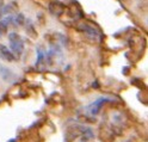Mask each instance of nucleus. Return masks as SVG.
<instances>
[{
  "mask_svg": "<svg viewBox=\"0 0 148 142\" xmlns=\"http://www.w3.org/2000/svg\"><path fill=\"white\" fill-rule=\"evenodd\" d=\"M0 58H1L3 60H5V61H7V62H13L16 60L14 55L12 54L10 48L6 47L5 44H3V43H0Z\"/></svg>",
  "mask_w": 148,
  "mask_h": 142,
  "instance_id": "obj_4",
  "label": "nucleus"
},
{
  "mask_svg": "<svg viewBox=\"0 0 148 142\" xmlns=\"http://www.w3.org/2000/svg\"><path fill=\"white\" fill-rule=\"evenodd\" d=\"M8 43H10V50L14 55L16 59H21L24 53V41L19 34L14 31L8 34Z\"/></svg>",
  "mask_w": 148,
  "mask_h": 142,
  "instance_id": "obj_1",
  "label": "nucleus"
},
{
  "mask_svg": "<svg viewBox=\"0 0 148 142\" xmlns=\"http://www.w3.org/2000/svg\"><path fill=\"white\" fill-rule=\"evenodd\" d=\"M7 29H8V25L5 23V21L3 19H0V36H4L7 34Z\"/></svg>",
  "mask_w": 148,
  "mask_h": 142,
  "instance_id": "obj_9",
  "label": "nucleus"
},
{
  "mask_svg": "<svg viewBox=\"0 0 148 142\" xmlns=\"http://www.w3.org/2000/svg\"><path fill=\"white\" fill-rule=\"evenodd\" d=\"M0 5H1V6L5 5V4H4V0H0Z\"/></svg>",
  "mask_w": 148,
  "mask_h": 142,
  "instance_id": "obj_11",
  "label": "nucleus"
},
{
  "mask_svg": "<svg viewBox=\"0 0 148 142\" xmlns=\"http://www.w3.org/2000/svg\"><path fill=\"white\" fill-rule=\"evenodd\" d=\"M8 142H17V141H16L14 139H12V140H10V141H8Z\"/></svg>",
  "mask_w": 148,
  "mask_h": 142,
  "instance_id": "obj_12",
  "label": "nucleus"
},
{
  "mask_svg": "<svg viewBox=\"0 0 148 142\" xmlns=\"http://www.w3.org/2000/svg\"><path fill=\"white\" fill-rule=\"evenodd\" d=\"M108 100H109L108 97H100V98H98L97 100H95L93 103H91L90 105L87 106V112L90 113V115H92V116L98 115V113L100 112V110H101V108H103V105Z\"/></svg>",
  "mask_w": 148,
  "mask_h": 142,
  "instance_id": "obj_2",
  "label": "nucleus"
},
{
  "mask_svg": "<svg viewBox=\"0 0 148 142\" xmlns=\"http://www.w3.org/2000/svg\"><path fill=\"white\" fill-rule=\"evenodd\" d=\"M18 10V6H17V3L16 1H12L10 4H7V5H4L3 6V14H14Z\"/></svg>",
  "mask_w": 148,
  "mask_h": 142,
  "instance_id": "obj_6",
  "label": "nucleus"
},
{
  "mask_svg": "<svg viewBox=\"0 0 148 142\" xmlns=\"http://www.w3.org/2000/svg\"><path fill=\"white\" fill-rule=\"evenodd\" d=\"M0 75H1V78L5 81H7V82L8 81H12L16 78L14 73L11 69H8L7 67H5V66H3V64H0Z\"/></svg>",
  "mask_w": 148,
  "mask_h": 142,
  "instance_id": "obj_5",
  "label": "nucleus"
},
{
  "mask_svg": "<svg viewBox=\"0 0 148 142\" xmlns=\"http://www.w3.org/2000/svg\"><path fill=\"white\" fill-rule=\"evenodd\" d=\"M87 130H88V128H85V127H82V126H73V127H71L67 130V137L69 140H73V139H75V137L82 136Z\"/></svg>",
  "mask_w": 148,
  "mask_h": 142,
  "instance_id": "obj_3",
  "label": "nucleus"
},
{
  "mask_svg": "<svg viewBox=\"0 0 148 142\" xmlns=\"http://www.w3.org/2000/svg\"><path fill=\"white\" fill-rule=\"evenodd\" d=\"M3 6H4V5H3ZM3 6L0 5V19H1L3 16H4V14H3Z\"/></svg>",
  "mask_w": 148,
  "mask_h": 142,
  "instance_id": "obj_10",
  "label": "nucleus"
},
{
  "mask_svg": "<svg viewBox=\"0 0 148 142\" xmlns=\"http://www.w3.org/2000/svg\"><path fill=\"white\" fill-rule=\"evenodd\" d=\"M127 142H129V141H127Z\"/></svg>",
  "mask_w": 148,
  "mask_h": 142,
  "instance_id": "obj_13",
  "label": "nucleus"
},
{
  "mask_svg": "<svg viewBox=\"0 0 148 142\" xmlns=\"http://www.w3.org/2000/svg\"><path fill=\"white\" fill-rule=\"evenodd\" d=\"M82 31H84L85 34H87V35H91L92 37H97V31L93 29V27H91V26H88V25H84V27H82Z\"/></svg>",
  "mask_w": 148,
  "mask_h": 142,
  "instance_id": "obj_8",
  "label": "nucleus"
},
{
  "mask_svg": "<svg viewBox=\"0 0 148 142\" xmlns=\"http://www.w3.org/2000/svg\"><path fill=\"white\" fill-rule=\"evenodd\" d=\"M12 24H14L16 26H22L25 24V17L22 13H16L14 16H12Z\"/></svg>",
  "mask_w": 148,
  "mask_h": 142,
  "instance_id": "obj_7",
  "label": "nucleus"
}]
</instances>
